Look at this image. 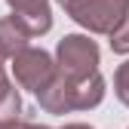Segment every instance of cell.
I'll return each instance as SVG.
<instances>
[{
	"instance_id": "11",
	"label": "cell",
	"mask_w": 129,
	"mask_h": 129,
	"mask_svg": "<svg viewBox=\"0 0 129 129\" xmlns=\"http://www.w3.org/2000/svg\"><path fill=\"white\" fill-rule=\"evenodd\" d=\"M61 129H89V126H83V123H68V126H61Z\"/></svg>"
},
{
	"instance_id": "1",
	"label": "cell",
	"mask_w": 129,
	"mask_h": 129,
	"mask_svg": "<svg viewBox=\"0 0 129 129\" xmlns=\"http://www.w3.org/2000/svg\"><path fill=\"white\" fill-rule=\"evenodd\" d=\"M105 99V80L102 74H92L86 80H68V77H55L46 86L37 102L43 111L49 114H68V111H89Z\"/></svg>"
},
{
	"instance_id": "4",
	"label": "cell",
	"mask_w": 129,
	"mask_h": 129,
	"mask_svg": "<svg viewBox=\"0 0 129 129\" xmlns=\"http://www.w3.org/2000/svg\"><path fill=\"white\" fill-rule=\"evenodd\" d=\"M12 74H15V83H19L22 89H31L34 95H40L58 77V64L52 61L49 52L28 46L25 52H19L12 58Z\"/></svg>"
},
{
	"instance_id": "5",
	"label": "cell",
	"mask_w": 129,
	"mask_h": 129,
	"mask_svg": "<svg viewBox=\"0 0 129 129\" xmlns=\"http://www.w3.org/2000/svg\"><path fill=\"white\" fill-rule=\"evenodd\" d=\"M9 9L15 19H22L31 34H46V31L52 28V12H49V0H6Z\"/></svg>"
},
{
	"instance_id": "9",
	"label": "cell",
	"mask_w": 129,
	"mask_h": 129,
	"mask_svg": "<svg viewBox=\"0 0 129 129\" xmlns=\"http://www.w3.org/2000/svg\"><path fill=\"white\" fill-rule=\"evenodd\" d=\"M111 49L120 52V55H129V19L120 25V31L111 34Z\"/></svg>"
},
{
	"instance_id": "3",
	"label": "cell",
	"mask_w": 129,
	"mask_h": 129,
	"mask_svg": "<svg viewBox=\"0 0 129 129\" xmlns=\"http://www.w3.org/2000/svg\"><path fill=\"white\" fill-rule=\"evenodd\" d=\"M55 64L58 74L68 80H86L99 74V46L83 34H68L58 40L55 49Z\"/></svg>"
},
{
	"instance_id": "6",
	"label": "cell",
	"mask_w": 129,
	"mask_h": 129,
	"mask_svg": "<svg viewBox=\"0 0 129 129\" xmlns=\"http://www.w3.org/2000/svg\"><path fill=\"white\" fill-rule=\"evenodd\" d=\"M31 28L15 19V15H6L0 19V58H15L19 52H25L31 46Z\"/></svg>"
},
{
	"instance_id": "8",
	"label": "cell",
	"mask_w": 129,
	"mask_h": 129,
	"mask_svg": "<svg viewBox=\"0 0 129 129\" xmlns=\"http://www.w3.org/2000/svg\"><path fill=\"white\" fill-rule=\"evenodd\" d=\"M114 89H117V99L129 108V58L117 68V74H114Z\"/></svg>"
},
{
	"instance_id": "2",
	"label": "cell",
	"mask_w": 129,
	"mask_h": 129,
	"mask_svg": "<svg viewBox=\"0 0 129 129\" xmlns=\"http://www.w3.org/2000/svg\"><path fill=\"white\" fill-rule=\"evenodd\" d=\"M61 6L92 34H114L129 19V0H61Z\"/></svg>"
},
{
	"instance_id": "7",
	"label": "cell",
	"mask_w": 129,
	"mask_h": 129,
	"mask_svg": "<svg viewBox=\"0 0 129 129\" xmlns=\"http://www.w3.org/2000/svg\"><path fill=\"white\" fill-rule=\"evenodd\" d=\"M19 111H22V99L15 92L12 80L3 71V58H0V123H9V120H19Z\"/></svg>"
},
{
	"instance_id": "10",
	"label": "cell",
	"mask_w": 129,
	"mask_h": 129,
	"mask_svg": "<svg viewBox=\"0 0 129 129\" xmlns=\"http://www.w3.org/2000/svg\"><path fill=\"white\" fill-rule=\"evenodd\" d=\"M0 129H49V126H40V123H25V120H9V123H0Z\"/></svg>"
},
{
	"instance_id": "12",
	"label": "cell",
	"mask_w": 129,
	"mask_h": 129,
	"mask_svg": "<svg viewBox=\"0 0 129 129\" xmlns=\"http://www.w3.org/2000/svg\"><path fill=\"white\" fill-rule=\"evenodd\" d=\"M58 3H61V0H58Z\"/></svg>"
}]
</instances>
